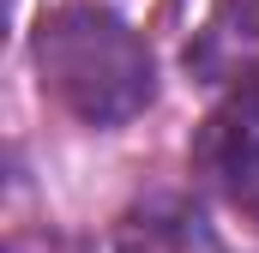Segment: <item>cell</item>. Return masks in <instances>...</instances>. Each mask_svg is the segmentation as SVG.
<instances>
[{
	"label": "cell",
	"mask_w": 259,
	"mask_h": 253,
	"mask_svg": "<svg viewBox=\"0 0 259 253\" xmlns=\"http://www.w3.org/2000/svg\"><path fill=\"white\" fill-rule=\"evenodd\" d=\"M36 72L42 91L61 103L78 126H127L157 103V61L145 36L133 30L121 12L66 0L49 6L36 24Z\"/></svg>",
	"instance_id": "cell-1"
},
{
	"label": "cell",
	"mask_w": 259,
	"mask_h": 253,
	"mask_svg": "<svg viewBox=\"0 0 259 253\" xmlns=\"http://www.w3.org/2000/svg\"><path fill=\"white\" fill-rule=\"evenodd\" d=\"M193 175L259 229V85L223 91L193 133Z\"/></svg>",
	"instance_id": "cell-2"
},
{
	"label": "cell",
	"mask_w": 259,
	"mask_h": 253,
	"mask_svg": "<svg viewBox=\"0 0 259 253\" xmlns=\"http://www.w3.org/2000/svg\"><path fill=\"white\" fill-rule=\"evenodd\" d=\"M181 61L187 78L211 91L259 85V0H211Z\"/></svg>",
	"instance_id": "cell-3"
},
{
	"label": "cell",
	"mask_w": 259,
	"mask_h": 253,
	"mask_svg": "<svg viewBox=\"0 0 259 253\" xmlns=\"http://www.w3.org/2000/svg\"><path fill=\"white\" fill-rule=\"evenodd\" d=\"M115 253H229L187 199H145L115 229Z\"/></svg>",
	"instance_id": "cell-4"
}]
</instances>
